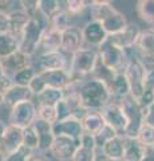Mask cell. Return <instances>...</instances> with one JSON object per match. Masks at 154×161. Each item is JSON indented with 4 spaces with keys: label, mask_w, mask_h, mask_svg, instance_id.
Returning a JSON list of instances; mask_svg holds the SVG:
<instances>
[{
    "label": "cell",
    "mask_w": 154,
    "mask_h": 161,
    "mask_svg": "<svg viewBox=\"0 0 154 161\" xmlns=\"http://www.w3.org/2000/svg\"><path fill=\"white\" fill-rule=\"evenodd\" d=\"M9 32V16L0 12V34Z\"/></svg>",
    "instance_id": "cell-46"
},
{
    "label": "cell",
    "mask_w": 154,
    "mask_h": 161,
    "mask_svg": "<svg viewBox=\"0 0 154 161\" xmlns=\"http://www.w3.org/2000/svg\"><path fill=\"white\" fill-rule=\"evenodd\" d=\"M38 101V105H48V106H56L64 98V90L54 89V87H46L42 93L35 95Z\"/></svg>",
    "instance_id": "cell-30"
},
{
    "label": "cell",
    "mask_w": 154,
    "mask_h": 161,
    "mask_svg": "<svg viewBox=\"0 0 154 161\" xmlns=\"http://www.w3.org/2000/svg\"><path fill=\"white\" fill-rule=\"evenodd\" d=\"M88 9H90L91 20H95L99 23L117 11V8L110 2H91Z\"/></svg>",
    "instance_id": "cell-27"
},
{
    "label": "cell",
    "mask_w": 154,
    "mask_h": 161,
    "mask_svg": "<svg viewBox=\"0 0 154 161\" xmlns=\"http://www.w3.org/2000/svg\"><path fill=\"white\" fill-rule=\"evenodd\" d=\"M23 147V130L8 125L3 138L0 140V150L9 156Z\"/></svg>",
    "instance_id": "cell-15"
},
{
    "label": "cell",
    "mask_w": 154,
    "mask_h": 161,
    "mask_svg": "<svg viewBox=\"0 0 154 161\" xmlns=\"http://www.w3.org/2000/svg\"><path fill=\"white\" fill-rule=\"evenodd\" d=\"M2 60V64H3V69H4V74L9 75L12 78L13 74L19 73L20 70L26 69L28 66H32V62H31V57L23 54L22 51H18L13 53L12 55L4 58V59H0Z\"/></svg>",
    "instance_id": "cell-17"
},
{
    "label": "cell",
    "mask_w": 154,
    "mask_h": 161,
    "mask_svg": "<svg viewBox=\"0 0 154 161\" xmlns=\"http://www.w3.org/2000/svg\"><path fill=\"white\" fill-rule=\"evenodd\" d=\"M105 119L101 115V113L97 110H88L87 114L84 115V118L82 119V126L83 132L91 136H98L101 133V130L105 128Z\"/></svg>",
    "instance_id": "cell-23"
},
{
    "label": "cell",
    "mask_w": 154,
    "mask_h": 161,
    "mask_svg": "<svg viewBox=\"0 0 154 161\" xmlns=\"http://www.w3.org/2000/svg\"><path fill=\"white\" fill-rule=\"evenodd\" d=\"M19 50V38L6 32L0 34V59H4Z\"/></svg>",
    "instance_id": "cell-31"
},
{
    "label": "cell",
    "mask_w": 154,
    "mask_h": 161,
    "mask_svg": "<svg viewBox=\"0 0 154 161\" xmlns=\"http://www.w3.org/2000/svg\"><path fill=\"white\" fill-rule=\"evenodd\" d=\"M118 101L123 110V114L127 119V126L123 136L127 138H137L138 132L143 125V114L141 105L137 99H134L130 95Z\"/></svg>",
    "instance_id": "cell-5"
},
{
    "label": "cell",
    "mask_w": 154,
    "mask_h": 161,
    "mask_svg": "<svg viewBox=\"0 0 154 161\" xmlns=\"http://www.w3.org/2000/svg\"><path fill=\"white\" fill-rule=\"evenodd\" d=\"M151 92H153V97H154V87L151 89Z\"/></svg>",
    "instance_id": "cell-54"
},
{
    "label": "cell",
    "mask_w": 154,
    "mask_h": 161,
    "mask_svg": "<svg viewBox=\"0 0 154 161\" xmlns=\"http://www.w3.org/2000/svg\"><path fill=\"white\" fill-rule=\"evenodd\" d=\"M34 97H35V95L29 90V87H23V86L13 85V86L3 95V105L9 109H12L15 105L24 102V101H34L32 99Z\"/></svg>",
    "instance_id": "cell-21"
},
{
    "label": "cell",
    "mask_w": 154,
    "mask_h": 161,
    "mask_svg": "<svg viewBox=\"0 0 154 161\" xmlns=\"http://www.w3.org/2000/svg\"><path fill=\"white\" fill-rule=\"evenodd\" d=\"M32 128L35 129V132L39 136V145H38V150L39 152H50L51 147L55 140V134L52 132V125L46 122L40 118H36L35 122L32 124Z\"/></svg>",
    "instance_id": "cell-16"
},
{
    "label": "cell",
    "mask_w": 154,
    "mask_h": 161,
    "mask_svg": "<svg viewBox=\"0 0 154 161\" xmlns=\"http://www.w3.org/2000/svg\"><path fill=\"white\" fill-rule=\"evenodd\" d=\"M142 161H154V148H146L145 157L142 158Z\"/></svg>",
    "instance_id": "cell-49"
},
{
    "label": "cell",
    "mask_w": 154,
    "mask_h": 161,
    "mask_svg": "<svg viewBox=\"0 0 154 161\" xmlns=\"http://www.w3.org/2000/svg\"><path fill=\"white\" fill-rule=\"evenodd\" d=\"M38 145H39V136L35 132V129L32 126L24 129L23 130V147L34 152V150H38Z\"/></svg>",
    "instance_id": "cell-37"
},
{
    "label": "cell",
    "mask_w": 154,
    "mask_h": 161,
    "mask_svg": "<svg viewBox=\"0 0 154 161\" xmlns=\"http://www.w3.org/2000/svg\"><path fill=\"white\" fill-rule=\"evenodd\" d=\"M140 34H141V28L138 27L137 24L129 23L122 31H119L118 34L110 35L107 39H109V42L114 44V46H117V47L126 51V50L135 47L137 40L140 38Z\"/></svg>",
    "instance_id": "cell-11"
},
{
    "label": "cell",
    "mask_w": 154,
    "mask_h": 161,
    "mask_svg": "<svg viewBox=\"0 0 154 161\" xmlns=\"http://www.w3.org/2000/svg\"><path fill=\"white\" fill-rule=\"evenodd\" d=\"M101 24H102V27L105 28L107 35L110 36V35L118 34L119 31H122V30L129 24V22H127L125 15L117 9V11L114 14H111L110 16H107L105 20H102Z\"/></svg>",
    "instance_id": "cell-24"
},
{
    "label": "cell",
    "mask_w": 154,
    "mask_h": 161,
    "mask_svg": "<svg viewBox=\"0 0 154 161\" xmlns=\"http://www.w3.org/2000/svg\"><path fill=\"white\" fill-rule=\"evenodd\" d=\"M83 34L82 28L78 26H71L62 32V44H61V51L64 54H75L81 48H83Z\"/></svg>",
    "instance_id": "cell-12"
},
{
    "label": "cell",
    "mask_w": 154,
    "mask_h": 161,
    "mask_svg": "<svg viewBox=\"0 0 154 161\" xmlns=\"http://www.w3.org/2000/svg\"><path fill=\"white\" fill-rule=\"evenodd\" d=\"M137 140L146 148H154V128L143 124L137 136Z\"/></svg>",
    "instance_id": "cell-38"
},
{
    "label": "cell",
    "mask_w": 154,
    "mask_h": 161,
    "mask_svg": "<svg viewBox=\"0 0 154 161\" xmlns=\"http://www.w3.org/2000/svg\"><path fill=\"white\" fill-rule=\"evenodd\" d=\"M98 62V53L93 48H81L71 55L68 73L71 75L72 83H81L87 80L93 75L94 69Z\"/></svg>",
    "instance_id": "cell-3"
},
{
    "label": "cell",
    "mask_w": 154,
    "mask_h": 161,
    "mask_svg": "<svg viewBox=\"0 0 154 161\" xmlns=\"http://www.w3.org/2000/svg\"><path fill=\"white\" fill-rule=\"evenodd\" d=\"M38 118V106L34 101H24L18 105H15L12 109H9L8 115V125L19 129H27L32 126Z\"/></svg>",
    "instance_id": "cell-6"
},
{
    "label": "cell",
    "mask_w": 154,
    "mask_h": 161,
    "mask_svg": "<svg viewBox=\"0 0 154 161\" xmlns=\"http://www.w3.org/2000/svg\"><path fill=\"white\" fill-rule=\"evenodd\" d=\"M138 59L147 73L154 71V55H141Z\"/></svg>",
    "instance_id": "cell-45"
},
{
    "label": "cell",
    "mask_w": 154,
    "mask_h": 161,
    "mask_svg": "<svg viewBox=\"0 0 154 161\" xmlns=\"http://www.w3.org/2000/svg\"><path fill=\"white\" fill-rule=\"evenodd\" d=\"M50 26V20H47L39 12V9L29 18L28 23L24 26L20 39H19V51L32 57L38 53L40 39L43 36L44 30Z\"/></svg>",
    "instance_id": "cell-2"
},
{
    "label": "cell",
    "mask_w": 154,
    "mask_h": 161,
    "mask_svg": "<svg viewBox=\"0 0 154 161\" xmlns=\"http://www.w3.org/2000/svg\"><path fill=\"white\" fill-rule=\"evenodd\" d=\"M78 94L84 109L97 112H99L113 98L106 85L94 78H88L87 80L78 83Z\"/></svg>",
    "instance_id": "cell-1"
},
{
    "label": "cell",
    "mask_w": 154,
    "mask_h": 161,
    "mask_svg": "<svg viewBox=\"0 0 154 161\" xmlns=\"http://www.w3.org/2000/svg\"><path fill=\"white\" fill-rule=\"evenodd\" d=\"M28 87H29V90H31V92L34 93V95H38L39 93H42L47 86H46V83H44L43 78L40 77V74H36L35 78L31 80V83H29Z\"/></svg>",
    "instance_id": "cell-42"
},
{
    "label": "cell",
    "mask_w": 154,
    "mask_h": 161,
    "mask_svg": "<svg viewBox=\"0 0 154 161\" xmlns=\"http://www.w3.org/2000/svg\"><path fill=\"white\" fill-rule=\"evenodd\" d=\"M7 126H8V125H7V124H4V121H2V119H0V140L3 138L4 133H6Z\"/></svg>",
    "instance_id": "cell-50"
},
{
    "label": "cell",
    "mask_w": 154,
    "mask_h": 161,
    "mask_svg": "<svg viewBox=\"0 0 154 161\" xmlns=\"http://www.w3.org/2000/svg\"><path fill=\"white\" fill-rule=\"evenodd\" d=\"M32 153H34L32 150H29V149H27V148L22 147L19 150H16L15 153L7 156L6 161H27V158H28Z\"/></svg>",
    "instance_id": "cell-41"
},
{
    "label": "cell",
    "mask_w": 154,
    "mask_h": 161,
    "mask_svg": "<svg viewBox=\"0 0 154 161\" xmlns=\"http://www.w3.org/2000/svg\"><path fill=\"white\" fill-rule=\"evenodd\" d=\"M117 136H121L118 134L115 130H114L111 126H109V125H105V128H103L101 130V133H99L98 136H95V140H97V145L98 148H101L103 144L107 142V141L113 140L114 137H117Z\"/></svg>",
    "instance_id": "cell-39"
},
{
    "label": "cell",
    "mask_w": 154,
    "mask_h": 161,
    "mask_svg": "<svg viewBox=\"0 0 154 161\" xmlns=\"http://www.w3.org/2000/svg\"><path fill=\"white\" fill-rule=\"evenodd\" d=\"M109 90H110L111 97L115 99H122L127 97V95H130V89H129V83L123 71H119L115 74Z\"/></svg>",
    "instance_id": "cell-29"
},
{
    "label": "cell",
    "mask_w": 154,
    "mask_h": 161,
    "mask_svg": "<svg viewBox=\"0 0 154 161\" xmlns=\"http://www.w3.org/2000/svg\"><path fill=\"white\" fill-rule=\"evenodd\" d=\"M98 145L94 136L83 133L79 138V147L71 161H95L98 156Z\"/></svg>",
    "instance_id": "cell-13"
},
{
    "label": "cell",
    "mask_w": 154,
    "mask_h": 161,
    "mask_svg": "<svg viewBox=\"0 0 154 161\" xmlns=\"http://www.w3.org/2000/svg\"><path fill=\"white\" fill-rule=\"evenodd\" d=\"M88 7H90V3L83 2V0H67L66 2V12L70 15L71 19L74 16L83 15Z\"/></svg>",
    "instance_id": "cell-35"
},
{
    "label": "cell",
    "mask_w": 154,
    "mask_h": 161,
    "mask_svg": "<svg viewBox=\"0 0 154 161\" xmlns=\"http://www.w3.org/2000/svg\"><path fill=\"white\" fill-rule=\"evenodd\" d=\"M97 53H98V59L101 60L107 69H110L115 73L123 71L129 62L127 54L125 50L114 46L113 43L109 42V39L98 48Z\"/></svg>",
    "instance_id": "cell-7"
},
{
    "label": "cell",
    "mask_w": 154,
    "mask_h": 161,
    "mask_svg": "<svg viewBox=\"0 0 154 161\" xmlns=\"http://www.w3.org/2000/svg\"><path fill=\"white\" fill-rule=\"evenodd\" d=\"M0 105H3V97L0 95Z\"/></svg>",
    "instance_id": "cell-53"
},
{
    "label": "cell",
    "mask_w": 154,
    "mask_h": 161,
    "mask_svg": "<svg viewBox=\"0 0 154 161\" xmlns=\"http://www.w3.org/2000/svg\"><path fill=\"white\" fill-rule=\"evenodd\" d=\"M27 161H50V158L47 156H44L43 153H32L27 158Z\"/></svg>",
    "instance_id": "cell-47"
},
{
    "label": "cell",
    "mask_w": 154,
    "mask_h": 161,
    "mask_svg": "<svg viewBox=\"0 0 154 161\" xmlns=\"http://www.w3.org/2000/svg\"><path fill=\"white\" fill-rule=\"evenodd\" d=\"M38 118L46 121L48 124L58 122V112L56 106H48V105H38Z\"/></svg>",
    "instance_id": "cell-36"
},
{
    "label": "cell",
    "mask_w": 154,
    "mask_h": 161,
    "mask_svg": "<svg viewBox=\"0 0 154 161\" xmlns=\"http://www.w3.org/2000/svg\"><path fill=\"white\" fill-rule=\"evenodd\" d=\"M68 66H70V62H68V59H67V54H64L63 51L59 50V51L39 55L36 73L68 70Z\"/></svg>",
    "instance_id": "cell-10"
},
{
    "label": "cell",
    "mask_w": 154,
    "mask_h": 161,
    "mask_svg": "<svg viewBox=\"0 0 154 161\" xmlns=\"http://www.w3.org/2000/svg\"><path fill=\"white\" fill-rule=\"evenodd\" d=\"M142 114H143V124L154 128V102L149 105L147 108H143Z\"/></svg>",
    "instance_id": "cell-43"
},
{
    "label": "cell",
    "mask_w": 154,
    "mask_h": 161,
    "mask_svg": "<svg viewBox=\"0 0 154 161\" xmlns=\"http://www.w3.org/2000/svg\"><path fill=\"white\" fill-rule=\"evenodd\" d=\"M135 14L142 22L154 27V0H140V2H137Z\"/></svg>",
    "instance_id": "cell-32"
},
{
    "label": "cell",
    "mask_w": 154,
    "mask_h": 161,
    "mask_svg": "<svg viewBox=\"0 0 154 161\" xmlns=\"http://www.w3.org/2000/svg\"><path fill=\"white\" fill-rule=\"evenodd\" d=\"M61 44H62V32H59L48 26L43 32L40 44H39V48H38V54L43 55V54L54 53V51H59L61 50Z\"/></svg>",
    "instance_id": "cell-20"
},
{
    "label": "cell",
    "mask_w": 154,
    "mask_h": 161,
    "mask_svg": "<svg viewBox=\"0 0 154 161\" xmlns=\"http://www.w3.org/2000/svg\"><path fill=\"white\" fill-rule=\"evenodd\" d=\"M40 74L43 78L44 83L47 87H54L59 90H66L70 87L72 83L71 75L68 70H58V71H44V73H38Z\"/></svg>",
    "instance_id": "cell-19"
},
{
    "label": "cell",
    "mask_w": 154,
    "mask_h": 161,
    "mask_svg": "<svg viewBox=\"0 0 154 161\" xmlns=\"http://www.w3.org/2000/svg\"><path fill=\"white\" fill-rule=\"evenodd\" d=\"M135 50L138 57L141 55H154V28L141 31L140 38L137 40Z\"/></svg>",
    "instance_id": "cell-26"
},
{
    "label": "cell",
    "mask_w": 154,
    "mask_h": 161,
    "mask_svg": "<svg viewBox=\"0 0 154 161\" xmlns=\"http://www.w3.org/2000/svg\"><path fill=\"white\" fill-rule=\"evenodd\" d=\"M6 158H7V156L4 154L2 150H0V161H6Z\"/></svg>",
    "instance_id": "cell-51"
},
{
    "label": "cell",
    "mask_w": 154,
    "mask_h": 161,
    "mask_svg": "<svg viewBox=\"0 0 154 161\" xmlns=\"http://www.w3.org/2000/svg\"><path fill=\"white\" fill-rule=\"evenodd\" d=\"M4 75V69H3V64H2V60H0V78Z\"/></svg>",
    "instance_id": "cell-52"
},
{
    "label": "cell",
    "mask_w": 154,
    "mask_h": 161,
    "mask_svg": "<svg viewBox=\"0 0 154 161\" xmlns=\"http://www.w3.org/2000/svg\"><path fill=\"white\" fill-rule=\"evenodd\" d=\"M123 74H125L126 80L129 83L130 97L140 101L146 92V77H147V71L142 66L140 59L138 58L129 59L126 67L123 70Z\"/></svg>",
    "instance_id": "cell-4"
},
{
    "label": "cell",
    "mask_w": 154,
    "mask_h": 161,
    "mask_svg": "<svg viewBox=\"0 0 154 161\" xmlns=\"http://www.w3.org/2000/svg\"><path fill=\"white\" fill-rule=\"evenodd\" d=\"M38 9L47 20L66 9V2L61 0H38Z\"/></svg>",
    "instance_id": "cell-28"
},
{
    "label": "cell",
    "mask_w": 154,
    "mask_h": 161,
    "mask_svg": "<svg viewBox=\"0 0 154 161\" xmlns=\"http://www.w3.org/2000/svg\"><path fill=\"white\" fill-rule=\"evenodd\" d=\"M154 87V71L147 73L146 77V89H153Z\"/></svg>",
    "instance_id": "cell-48"
},
{
    "label": "cell",
    "mask_w": 154,
    "mask_h": 161,
    "mask_svg": "<svg viewBox=\"0 0 154 161\" xmlns=\"http://www.w3.org/2000/svg\"><path fill=\"white\" fill-rule=\"evenodd\" d=\"M36 69L34 66H28L26 69L20 70L19 73L13 74L12 75V80H13V85H16V86H23V87H28L29 83H31V80L35 78L36 75Z\"/></svg>",
    "instance_id": "cell-33"
},
{
    "label": "cell",
    "mask_w": 154,
    "mask_h": 161,
    "mask_svg": "<svg viewBox=\"0 0 154 161\" xmlns=\"http://www.w3.org/2000/svg\"><path fill=\"white\" fill-rule=\"evenodd\" d=\"M52 132L55 136H67L71 138H81V136L84 133L82 122L74 117H68L63 121L52 125Z\"/></svg>",
    "instance_id": "cell-18"
},
{
    "label": "cell",
    "mask_w": 154,
    "mask_h": 161,
    "mask_svg": "<svg viewBox=\"0 0 154 161\" xmlns=\"http://www.w3.org/2000/svg\"><path fill=\"white\" fill-rule=\"evenodd\" d=\"M99 149H101V153L109 160L123 161V156H125V137L123 136H117L113 140L105 142Z\"/></svg>",
    "instance_id": "cell-22"
},
{
    "label": "cell",
    "mask_w": 154,
    "mask_h": 161,
    "mask_svg": "<svg viewBox=\"0 0 154 161\" xmlns=\"http://www.w3.org/2000/svg\"><path fill=\"white\" fill-rule=\"evenodd\" d=\"M79 147V138H71L67 136H55L51 147V154L58 161H71Z\"/></svg>",
    "instance_id": "cell-9"
},
{
    "label": "cell",
    "mask_w": 154,
    "mask_h": 161,
    "mask_svg": "<svg viewBox=\"0 0 154 161\" xmlns=\"http://www.w3.org/2000/svg\"><path fill=\"white\" fill-rule=\"evenodd\" d=\"M99 113L105 119V124L111 126L118 134L123 136L125 134V130L127 126V119L123 114V110L119 105V101L115 98H111V101L109 103H106Z\"/></svg>",
    "instance_id": "cell-8"
},
{
    "label": "cell",
    "mask_w": 154,
    "mask_h": 161,
    "mask_svg": "<svg viewBox=\"0 0 154 161\" xmlns=\"http://www.w3.org/2000/svg\"><path fill=\"white\" fill-rule=\"evenodd\" d=\"M56 112H58V122H59V121L66 119L68 117H72V110L67 105L66 101H64V98L56 105Z\"/></svg>",
    "instance_id": "cell-40"
},
{
    "label": "cell",
    "mask_w": 154,
    "mask_h": 161,
    "mask_svg": "<svg viewBox=\"0 0 154 161\" xmlns=\"http://www.w3.org/2000/svg\"><path fill=\"white\" fill-rule=\"evenodd\" d=\"M71 26H74V24H71V16L66 12V9L59 12L58 15H55V16L50 20V27L56 30L59 32H63L64 30H67Z\"/></svg>",
    "instance_id": "cell-34"
},
{
    "label": "cell",
    "mask_w": 154,
    "mask_h": 161,
    "mask_svg": "<svg viewBox=\"0 0 154 161\" xmlns=\"http://www.w3.org/2000/svg\"><path fill=\"white\" fill-rule=\"evenodd\" d=\"M145 153H146V147H143L137 138L125 137V156H123V161H142V158L145 157Z\"/></svg>",
    "instance_id": "cell-25"
},
{
    "label": "cell",
    "mask_w": 154,
    "mask_h": 161,
    "mask_svg": "<svg viewBox=\"0 0 154 161\" xmlns=\"http://www.w3.org/2000/svg\"><path fill=\"white\" fill-rule=\"evenodd\" d=\"M82 34L84 43H88L93 47L99 48L107 40L109 35L102 27V24L95 20H90L82 27Z\"/></svg>",
    "instance_id": "cell-14"
},
{
    "label": "cell",
    "mask_w": 154,
    "mask_h": 161,
    "mask_svg": "<svg viewBox=\"0 0 154 161\" xmlns=\"http://www.w3.org/2000/svg\"><path fill=\"white\" fill-rule=\"evenodd\" d=\"M13 86V80H12V78L9 77V75H6L4 74L2 78H0V95H3L6 94L9 89H11Z\"/></svg>",
    "instance_id": "cell-44"
}]
</instances>
